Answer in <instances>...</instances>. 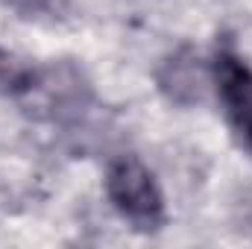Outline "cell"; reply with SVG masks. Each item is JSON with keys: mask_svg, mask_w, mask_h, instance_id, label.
<instances>
[{"mask_svg": "<svg viewBox=\"0 0 252 249\" xmlns=\"http://www.w3.org/2000/svg\"><path fill=\"white\" fill-rule=\"evenodd\" d=\"M6 6H12L15 12L27 15V18H38V15H50V18H59L67 12V3L70 0H3Z\"/></svg>", "mask_w": 252, "mask_h": 249, "instance_id": "cell-5", "label": "cell"}, {"mask_svg": "<svg viewBox=\"0 0 252 249\" xmlns=\"http://www.w3.org/2000/svg\"><path fill=\"white\" fill-rule=\"evenodd\" d=\"M156 79H158L161 94L176 106L199 103L202 94H205V82H208V76H205V70L199 64V56L190 47H182L173 56H167L158 67Z\"/></svg>", "mask_w": 252, "mask_h": 249, "instance_id": "cell-3", "label": "cell"}, {"mask_svg": "<svg viewBox=\"0 0 252 249\" xmlns=\"http://www.w3.org/2000/svg\"><path fill=\"white\" fill-rule=\"evenodd\" d=\"M106 193L112 205L135 229H158L164 223V196L153 173L138 158H118L106 173Z\"/></svg>", "mask_w": 252, "mask_h": 249, "instance_id": "cell-1", "label": "cell"}, {"mask_svg": "<svg viewBox=\"0 0 252 249\" xmlns=\"http://www.w3.org/2000/svg\"><path fill=\"white\" fill-rule=\"evenodd\" d=\"M38 82V70L18 62L9 53H0V94H27Z\"/></svg>", "mask_w": 252, "mask_h": 249, "instance_id": "cell-4", "label": "cell"}, {"mask_svg": "<svg viewBox=\"0 0 252 249\" xmlns=\"http://www.w3.org/2000/svg\"><path fill=\"white\" fill-rule=\"evenodd\" d=\"M211 76L235 135L247 150H252V67L229 44H223L214 53Z\"/></svg>", "mask_w": 252, "mask_h": 249, "instance_id": "cell-2", "label": "cell"}]
</instances>
